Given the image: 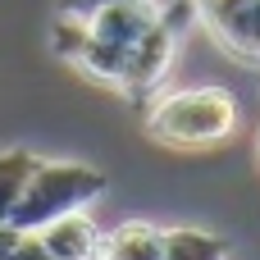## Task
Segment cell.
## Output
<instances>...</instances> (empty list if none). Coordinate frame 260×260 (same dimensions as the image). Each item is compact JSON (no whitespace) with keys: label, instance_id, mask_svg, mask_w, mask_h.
<instances>
[{"label":"cell","instance_id":"9c48e42d","mask_svg":"<svg viewBox=\"0 0 260 260\" xmlns=\"http://www.w3.org/2000/svg\"><path fill=\"white\" fill-rule=\"evenodd\" d=\"M32 169H37V155L27 146L0 151V224H14V210H18V197H23Z\"/></svg>","mask_w":260,"mask_h":260},{"label":"cell","instance_id":"3957f363","mask_svg":"<svg viewBox=\"0 0 260 260\" xmlns=\"http://www.w3.org/2000/svg\"><path fill=\"white\" fill-rule=\"evenodd\" d=\"M174 46H178V32L155 14V23L133 41L128 69H123V78H119V91H123L133 105H146V101L160 91V82H165L169 69H174Z\"/></svg>","mask_w":260,"mask_h":260},{"label":"cell","instance_id":"8992f818","mask_svg":"<svg viewBox=\"0 0 260 260\" xmlns=\"http://www.w3.org/2000/svg\"><path fill=\"white\" fill-rule=\"evenodd\" d=\"M155 0H114V5H101L82 18L87 37L96 41H114V46H133L151 23H155Z\"/></svg>","mask_w":260,"mask_h":260},{"label":"cell","instance_id":"7c38bea8","mask_svg":"<svg viewBox=\"0 0 260 260\" xmlns=\"http://www.w3.org/2000/svg\"><path fill=\"white\" fill-rule=\"evenodd\" d=\"M14 238H18V229H14V224H0V260H9V247H14Z\"/></svg>","mask_w":260,"mask_h":260},{"label":"cell","instance_id":"7a4b0ae2","mask_svg":"<svg viewBox=\"0 0 260 260\" xmlns=\"http://www.w3.org/2000/svg\"><path fill=\"white\" fill-rule=\"evenodd\" d=\"M105 174L91 169V165H78V160H37L23 197H18V210H14V229L23 233H37L41 224L59 219V215H73V210H87L91 201L105 197Z\"/></svg>","mask_w":260,"mask_h":260},{"label":"cell","instance_id":"277c9868","mask_svg":"<svg viewBox=\"0 0 260 260\" xmlns=\"http://www.w3.org/2000/svg\"><path fill=\"white\" fill-rule=\"evenodd\" d=\"M197 23L242 64L260 69V0H197Z\"/></svg>","mask_w":260,"mask_h":260},{"label":"cell","instance_id":"ba28073f","mask_svg":"<svg viewBox=\"0 0 260 260\" xmlns=\"http://www.w3.org/2000/svg\"><path fill=\"white\" fill-rule=\"evenodd\" d=\"M160 260H229V238L206 229H165Z\"/></svg>","mask_w":260,"mask_h":260},{"label":"cell","instance_id":"52a82bcc","mask_svg":"<svg viewBox=\"0 0 260 260\" xmlns=\"http://www.w3.org/2000/svg\"><path fill=\"white\" fill-rule=\"evenodd\" d=\"M160 242H165V229L146 219H128L114 233H105L101 260H160Z\"/></svg>","mask_w":260,"mask_h":260},{"label":"cell","instance_id":"30bf717a","mask_svg":"<svg viewBox=\"0 0 260 260\" xmlns=\"http://www.w3.org/2000/svg\"><path fill=\"white\" fill-rule=\"evenodd\" d=\"M9 260H55V256L41 247L37 233H23V229H18V238H14V247H9Z\"/></svg>","mask_w":260,"mask_h":260},{"label":"cell","instance_id":"6da1fadb","mask_svg":"<svg viewBox=\"0 0 260 260\" xmlns=\"http://www.w3.org/2000/svg\"><path fill=\"white\" fill-rule=\"evenodd\" d=\"M146 137L174 151H206L238 133V101L224 87H174L155 91L146 105Z\"/></svg>","mask_w":260,"mask_h":260},{"label":"cell","instance_id":"5b68a950","mask_svg":"<svg viewBox=\"0 0 260 260\" xmlns=\"http://www.w3.org/2000/svg\"><path fill=\"white\" fill-rule=\"evenodd\" d=\"M37 238L55 260H101V242H105L101 224L87 210H73V215H59V219L41 224Z\"/></svg>","mask_w":260,"mask_h":260},{"label":"cell","instance_id":"8fae6325","mask_svg":"<svg viewBox=\"0 0 260 260\" xmlns=\"http://www.w3.org/2000/svg\"><path fill=\"white\" fill-rule=\"evenodd\" d=\"M101 5H114V0H59L55 14H59V18H87V14L101 9Z\"/></svg>","mask_w":260,"mask_h":260}]
</instances>
